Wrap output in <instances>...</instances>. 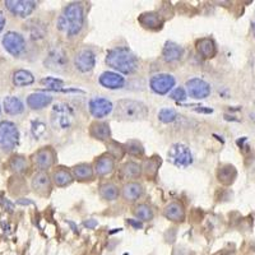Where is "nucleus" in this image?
<instances>
[{"label": "nucleus", "instance_id": "f257e3e1", "mask_svg": "<svg viewBox=\"0 0 255 255\" xmlns=\"http://www.w3.org/2000/svg\"><path fill=\"white\" fill-rule=\"evenodd\" d=\"M84 12L83 6L79 3H72L64 8L59 17L58 27L61 32L67 33L69 37L77 36L83 28Z\"/></svg>", "mask_w": 255, "mask_h": 255}, {"label": "nucleus", "instance_id": "f03ea898", "mask_svg": "<svg viewBox=\"0 0 255 255\" xmlns=\"http://www.w3.org/2000/svg\"><path fill=\"white\" fill-rule=\"evenodd\" d=\"M106 64L123 74H131L138 69V59L127 47L110 50L106 55Z\"/></svg>", "mask_w": 255, "mask_h": 255}, {"label": "nucleus", "instance_id": "7ed1b4c3", "mask_svg": "<svg viewBox=\"0 0 255 255\" xmlns=\"http://www.w3.org/2000/svg\"><path fill=\"white\" fill-rule=\"evenodd\" d=\"M149 114L148 108L143 102L134 101V100H120L116 104L115 116L119 120L127 122H136V120L145 119Z\"/></svg>", "mask_w": 255, "mask_h": 255}, {"label": "nucleus", "instance_id": "20e7f679", "mask_svg": "<svg viewBox=\"0 0 255 255\" xmlns=\"http://www.w3.org/2000/svg\"><path fill=\"white\" fill-rule=\"evenodd\" d=\"M50 120L55 130H67L74 123V110L69 104L59 102L52 108Z\"/></svg>", "mask_w": 255, "mask_h": 255}, {"label": "nucleus", "instance_id": "39448f33", "mask_svg": "<svg viewBox=\"0 0 255 255\" xmlns=\"http://www.w3.org/2000/svg\"><path fill=\"white\" fill-rule=\"evenodd\" d=\"M19 139L18 128L12 122L0 123V149L4 152H10L15 148Z\"/></svg>", "mask_w": 255, "mask_h": 255}, {"label": "nucleus", "instance_id": "423d86ee", "mask_svg": "<svg viewBox=\"0 0 255 255\" xmlns=\"http://www.w3.org/2000/svg\"><path fill=\"white\" fill-rule=\"evenodd\" d=\"M168 161L179 168H185L193 162V156L188 145L183 143L172 144L167 152Z\"/></svg>", "mask_w": 255, "mask_h": 255}, {"label": "nucleus", "instance_id": "0eeeda50", "mask_svg": "<svg viewBox=\"0 0 255 255\" xmlns=\"http://www.w3.org/2000/svg\"><path fill=\"white\" fill-rule=\"evenodd\" d=\"M45 65L56 73H64L68 69L67 52L61 47H52L45 59Z\"/></svg>", "mask_w": 255, "mask_h": 255}, {"label": "nucleus", "instance_id": "6e6552de", "mask_svg": "<svg viewBox=\"0 0 255 255\" xmlns=\"http://www.w3.org/2000/svg\"><path fill=\"white\" fill-rule=\"evenodd\" d=\"M3 46L13 56H19L26 49V41L20 33L17 32H6L3 37Z\"/></svg>", "mask_w": 255, "mask_h": 255}, {"label": "nucleus", "instance_id": "1a4fd4ad", "mask_svg": "<svg viewBox=\"0 0 255 255\" xmlns=\"http://www.w3.org/2000/svg\"><path fill=\"white\" fill-rule=\"evenodd\" d=\"M5 6L9 12L20 18H26L36 8L35 1L31 0H6Z\"/></svg>", "mask_w": 255, "mask_h": 255}, {"label": "nucleus", "instance_id": "9d476101", "mask_svg": "<svg viewBox=\"0 0 255 255\" xmlns=\"http://www.w3.org/2000/svg\"><path fill=\"white\" fill-rule=\"evenodd\" d=\"M186 90L190 97L197 100L207 99L211 95V86L206 81L199 78L189 79L186 82Z\"/></svg>", "mask_w": 255, "mask_h": 255}, {"label": "nucleus", "instance_id": "9b49d317", "mask_svg": "<svg viewBox=\"0 0 255 255\" xmlns=\"http://www.w3.org/2000/svg\"><path fill=\"white\" fill-rule=\"evenodd\" d=\"M152 91L158 95H166L172 90L175 86V78L170 74H156L149 82Z\"/></svg>", "mask_w": 255, "mask_h": 255}, {"label": "nucleus", "instance_id": "f8f14e48", "mask_svg": "<svg viewBox=\"0 0 255 255\" xmlns=\"http://www.w3.org/2000/svg\"><path fill=\"white\" fill-rule=\"evenodd\" d=\"M74 65L82 73L91 72L96 65L95 52L90 49H83L77 52L76 58H74Z\"/></svg>", "mask_w": 255, "mask_h": 255}, {"label": "nucleus", "instance_id": "ddd939ff", "mask_svg": "<svg viewBox=\"0 0 255 255\" xmlns=\"http://www.w3.org/2000/svg\"><path fill=\"white\" fill-rule=\"evenodd\" d=\"M56 153L51 147H45L41 148L33 154V163L40 168L41 171L47 170L55 163Z\"/></svg>", "mask_w": 255, "mask_h": 255}, {"label": "nucleus", "instance_id": "4468645a", "mask_svg": "<svg viewBox=\"0 0 255 255\" xmlns=\"http://www.w3.org/2000/svg\"><path fill=\"white\" fill-rule=\"evenodd\" d=\"M88 108H90V113L92 114V116H95L97 119H101L113 111V104L104 97H95L90 101Z\"/></svg>", "mask_w": 255, "mask_h": 255}, {"label": "nucleus", "instance_id": "2eb2a0df", "mask_svg": "<svg viewBox=\"0 0 255 255\" xmlns=\"http://www.w3.org/2000/svg\"><path fill=\"white\" fill-rule=\"evenodd\" d=\"M140 26L149 31H158L163 26V18L158 12H145L142 13L138 18Z\"/></svg>", "mask_w": 255, "mask_h": 255}, {"label": "nucleus", "instance_id": "dca6fc26", "mask_svg": "<svg viewBox=\"0 0 255 255\" xmlns=\"http://www.w3.org/2000/svg\"><path fill=\"white\" fill-rule=\"evenodd\" d=\"M32 189L38 195H42V197L49 195L51 191V179L49 177V175L44 171L35 174V176L32 177Z\"/></svg>", "mask_w": 255, "mask_h": 255}, {"label": "nucleus", "instance_id": "f3484780", "mask_svg": "<svg viewBox=\"0 0 255 255\" xmlns=\"http://www.w3.org/2000/svg\"><path fill=\"white\" fill-rule=\"evenodd\" d=\"M100 83L102 87L109 88V90H120L124 87L125 79L118 73L114 72H104L100 76Z\"/></svg>", "mask_w": 255, "mask_h": 255}, {"label": "nucleus", "instance_id": "a211bd4d", "mask_svg": "<svg viewBox=\"0 0 255 255\" xmlns=\"http://www.w3.org/2000/svg\"><path fill=\"white\" fill-rule=\"evenodd\" d=\"M163 216L172 222H183L185 220V208L180 202H172L165 207Z\"/></svg>", "mask_w": 255, "mask_h": 255}, {"label": "nucleus", "instance_id": "6ab92c4d", "mask_svg": "<svg viewBox=\"0 0 255 255\" xmlns=\"http://www.w3.org/2000/svg\"><path fill=\"white\" fill-rule=\"evenodd\" d=\"M184 55V49L180 45L175 44L172 41H167L163 46L162 56L163 60L167 63H175V61L180 60Z\"/></svg>", "mask_w": 255, "mask_h": 255}, {"label": "nucleus", "instance_id": "aec40b11", "mask_svg": "<svg viewBox=\"0 0 255 255\" xmlns=\"http://www.w3.org/2000/svg\"><path fill=\"white\" fill-rule=\"evenodd\" d=\"M52 102L51 96L46 95V93H32L27 97V105L32 110H42V109L47 108Z\"/></svg>", "mask_w": 255, "mask_h": 255}, {"label": "nucleus", "instance_id": "412c9836", "mask_svg": "<svg viewBox=\"0 0 255 255\" xmlns=\"http://www.w3.org/2000/svg\"><path fill=\"white\" fill-rule=\"evenodd\" d=\"M197 51L203 59H212L217 55V46L212 38H200L197 41Z\"/></svg>", "mask_w": 255, "mask_h": 255}, {"label": "nucleus", "instance_id": "4be33fe9", "mask_svg": "<svg viewBox=\"0 0 255 255\" xmlns=\"http://www.w3.org/2000/svg\"><path fill=\"white\" fill-rule=\"evenodd\" d=\"M115 168V159L110 154H104L100 158H97L95 163V171L100 176H106L111 174Z\"/></svg>", "mask_w": 255, "mask_h": 255}, {"label": "nucleus", "instance_id": "5701e85b", "mask_svg": "<svg viewBox=\"0 0 255 255\" xmlns=\"http://www.w3.org/2000/svg\"><path fill=\"white\" fill-rule=\"evenodd\" d=\"M143 193H144L143 186L139 183H135V181L125 184L124 188H123V198L127 202H135V200L142 197Z\"/></svg>", "mask_w": 255, "mask_h": 255}, {"label": "nucleus", "instance_id": "b1692460", "mask_svg": "<svg viewBox=\"0 0 255 255\" xmlns=\"http://www.w3.org/2000/svg\"><path fill=\"white\" fill-rule=\"evenodd\" d=\"M238 176L235 166L222 165L217 170V180L223 185H231Z\"/></svg>", "mask_w": 255, "mask_h": 255}, {"label": "nucleus", "instance_id": "393cba45", "mask_svg": "<svg viewBox=\"0 0 255 255\" xmlns=\"http://www.w3.org/2000/svg\"><path fill=\"white\" fill-rule=\"evenodd\" d=\"M90 134L92 138L99 140H109L111 138L110 125L108 123L96 122L91 125Z\"/></svg>", "mask_w": 255, "mask_h": 255}, {"label": "nucleus", "instance_id": "a878e982", "mask_svg": "<svg viewBox=\"0 0 255 255\" xmlns=\"http://www.w3.org/2000/svg\"><path fill=\"white\" fill-rule=\"evenodd\" d=\"M140 175H142V166L133 161H129L120 167V177L123 180L138 179Z\"/></svg>", "mask_w": 255, "mask_h": 255}, {"label": "nucleus", "instance_id": "bb28decb", "mask_svg": "<svg viewBox=\"0 0 255 255\" xmlns=\"http://www.w3.org/2000/svg\"><path fill=\"white\" fill-rule=\"evenodd\" d=\"M3 105L4 110H5V113L9 114V115H19V114H22L24 111L23 102L20 101L18 97H14V96L5 97Z\"/></svg>", "mask_w": 255, "mask_h": 255}, {"label": "nucleus", "instance_id": "cd10ccee", "mask_svg": "<svg viewBox=\"0 0 255 255\" xmlns=\"http://www.w3.org/2000/svg\"><path fill=\"white\" fill-rule=\"evenodd\" d=\"M159 165H161V159H159V157H151V158L145 159L144 162H143L142 172L147 176V179H156L157 174H158Z\"/></svg>", "mask_w": 255, "mask_h": 255}, {"label": "nucleus", "instance_id": "c85d7f7f", "mask_svg": "<svg viewBox=\"0 0 255 255\" xmlns=\"http://www.w3.org/2000/svg\"><path fill=\"white\" fill-rule=\"evenodd\" d=\"M12 81L15 87H26V86H29L35 82V77L28 70L19 69L13 73Z\"/></svg>", "mask_w": 255, "mask_h": 255}, {"label": "nucleus", "instance_id": "c756f323", "mask_svg": "<svg viewBox=\"0 0 255 255\" xmlns=\"http://www.w3.org/2000/svg\"><path fill=\"white\" fill-rule=\"evenodd\" d=\"M52 181L56 186L64 188V186H68L73 183V175L64 167H60L52 174Z\"/></svg>", "mask_w": 255, "mask_h": 255}, {"label": "nucleus", "instance_id": "7c9ffc66", "mask_svg": "<svg viewBox=\"0 0 255 255\" xmlns=\"http://www.w3.org/2000/svg\"><path fill=\"white\" fill-rule=\"evenodd\" d=\"M73 176L79 181L91 180L93 177V168L88 163H81L73 167Z\"/></svg>", "mask_w": 255, "mask_h": 255}, {"label": "nucleus", "instance_id": "2f4dec72", "mask_svg": "<svg viewBox=\"0 0 255 255\" xmlns=\"http://www.w3.org/2000/svg\"><path fill=\"white\" fill-rule=\"evenodd\" d=\"M100 195H101L102 199L113 202L119 197V188L113 183L104 184V185L100 186Z\"/></svg>", "mask_w": 255, "mask_h": 255}, {"label": "nucleus", "instance_id": "473e14b6", "mask_svg": "<svg viewBox=\"0 0 255 255\" xmlns=\"http://www.w3.org/2000/svg\"><path fill=\"white\" fill-rule=\"evenodd\" d=\"M9 167L15 174H23L28 170V162L26 157L23 156H13L9 161Z\"/></svg>", "mask_w": 255, "mask_h": 255}, {"label": "nucleus", "instance_id": "72a5a7b5", "mask_svg": "<svg viewBox=\"0 0 255 255\" xmlns=\"http://www.w3.org/2000/svg\"><path fill=\"white\" fill-rule=\"evenodd\" d=\"M134 215L138 220L143 221V222H149V221L153 220V211L151 209V207L147 206V204H139L134 208Z\"/></svg>", "mask_w": 255, "mask_h": 255}, {"label": "nucleus", "instance_id": "f704fd0d", "mask_svg": "<svg viewBox=\"0 0 255 255\" xmlns=\"http://www.w3.org/2000/svg\"><path fill=\"white\" fill-rule=\"evenodd\" d=\"M124 148L125 152H128L130 156L140 157L144 154V148H143V145L140 144V142H138V140H128V142L125 143Z\"/></svg>", "mask_w": 255, "mask_h": 255}, {"label": "nucleus", "instance_id": "c9c22d12", "mask_svg": "<svg viewBox=\"0 0 255 255\" xmlns=\"http://www.w3.org/2000/svg\"><path fill=\"white\" fill-rule=\"evenodd\" d=\"M41 84L44 86L46 90L49 91H65L64 90V82L61 79L58 78H52V77H49V78L41 79Z\"/></svg>", "mask_w": 255, "mask_h": 255}, {"label": "nucleus", "instance_id": "e433bc0d", "mask_svg": "<svg viewBox=\"0 0 255 255\" xmlns=\"http://www.w3.org/2000/svg\"><path fill=\"white\" fill-rule=\"evenodd\" d=\"M177 119V113L174 109H162V110L158 113V120L159 122L168 124V123H172Z\"/></svg>", "mask_w": 255, "mask_h": 255}, {"label": "nucleus", "instance_id": "4c0bfd02", "mask_svg": "<svg viewBox=\"0 0 255 255\" xmlns=\"http://www.w3.org/2000/svg\"><path fill=\"white\" fill-rule=\"evenodd\" d=\"M108 151H109V154H110L114 159L115 158L120 159L123 158V156H124L125 148L123 147L122 144H119V143L110 142L108 143Z\"/></svg>", "mask_w": 255, "mask_h": 255}, {"label": "nucleus", "instance_id": "58836bf2", "mask_svg": "<svg viewBox=\"0 0 255 255\" xmlns=\"http://www.w3.org/2000/svg\"><path fill=\"white\" fill-rule=\"evenodd\" d=\"M31 130H32V134H33V136L37 138V139H40L41 136H44L45 133H46V124L40 122V120H36V122L32 123Z\"/></svg>", "mask_w": 255, "mask_h": 255}, {"label": "nucleus", "instance_id": "ea45409f", "mask_svg": "<svg viewBox=\"0 0 255 255\" xmlns=\"http://www.w3.org/2000/svg\"><path fill=\"white\" fill-rule=\"evenodd\" d=\"M170 97L175 101H184V100H186V92L183 87H177L172 91Z\"/></svg>", "mask_w": 255, "mask_h": 255}, {"label": "nucleus", "instance_id": "a19ab883", "mask_svg": "<svg viewBox=\"0 0 255 255\" xmlns=\"http://www.w3.org/2000/svg\"><path fill=\"white\" fill-rule=\"evenodd\" d=\"M84 226L87 227V229H95L96 226H97V221L96 220H87V221H84Z\"/></svg>", "mask_w": 255, "mask_h": 255}, {"label": "nucleus", "instance_id": "79ce46f5", "mask_svg": "<svg viewBox=\"0 0 255 255\" xmlns=\"http://www.w3.org/2000/svg\"><path fill=\"white\" fill-rule=\"evenodd\" d=\"M128 222L130 223V225H131V226H133V227H135V229H142V227H143L142 222H139V221H134V220H128Z\"/></svg>", "mask_w": 255, "mask_h": 255}, {"label": "nucleus", "instance_id": "37998d69", "mask_svg": "<svg viewBox=\"0 0 255 255\" xmlns=\"http://www.w3.org/2000/svg\"><path fill=\"white\" fill-rule=\"evenodd\" d=\"M5 17H4V14L1 12H0V32L3 31L4 26H5Z\"/></svg>", "mask_w": 255, "mask_h": 255}, {"label": "nucleus", "instance_id": "c03bdc74", "mask_svg": "<svg viewBox=\"0 0 255 255\" xmlns=\"http://www.w3.org/2000/svg\"><path fill=\"white\" fill-rule=\"evenodd\" d=\"M174 255H188L185 249H181V248H176L174 252Z\"/></svg>", "mask_w": 255, "mask_h": 255}, {"label": "nucleus", "instance_id": "a18cd8bd", "mask_svg": "<svg viewBox=\"0 0 255 255\" xmlns=\"http://www.w3.org/2000/svg\"><path fill=\"white\" fill-rule=\"evenodd\" d=\"M253 33H254V36H255V19H254V22H253Z\"/></svg>", "mask_w": 255, "mask_h": 255}, {"label": "nucleus", "instance_id": "49530a36", "mask_svg": "<svg viewBox=\"0 0 255 255\" xmlns=\"http://www.w3.org/2000/svg\"><path fill=\"white\" fill-rule=\"evenodd\" d=\"M0 113H1V109H0Z\"/></svg>", "mask_w": 255, "mask_h": 255}]
</instances>
